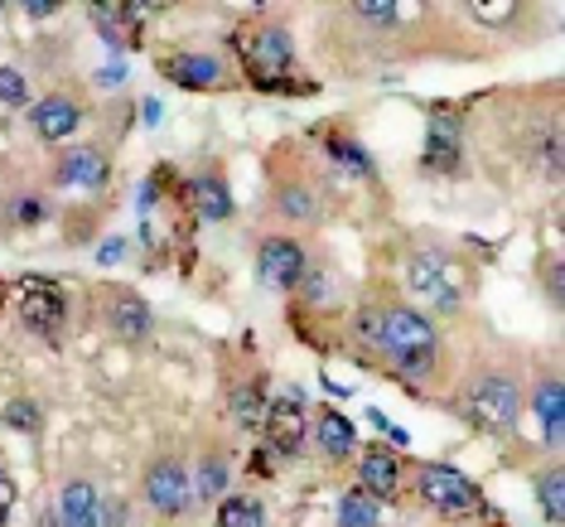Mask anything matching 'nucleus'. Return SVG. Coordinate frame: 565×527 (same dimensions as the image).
Masks as SVG:
<instances>
[{"label": "nucleus", "instance_id": "obj_1", "mask_svg": "<svg viewBox=\"0 0 565 527\" xmlns=\"http://www.w3.org/2000/svg\"><path fill=\"white\" fill-rule=\"evenodd\" d=\"M377 344L396 358V368L406 372H426L435 368V325L426 315H416L411 305H392L377 315Z\"/></svg>", "mask_w": 565, "mask_h": 527}, {"label": "nucleus", "instance_id": "obj_2", "mask_svg": "<svg viewBox=\"0 0 565 527\" xmlns=\"http://www.w3.org/2000/svg\"><path fill=\"white\" fill-rule=\"evenodd\" d=\"M465 417L479 431H493V435L512 431L518 426V417H522L518 378H512V372H483V378L469 388V397H465Z\"/></svg>", "mask_w": 565, "mask_h": 527}, {"label": "nucleus", "instance_id": "obj_3", "mask_svg": "<svg viewBox=\"0 0 565 527\" xmlns=\"http://www.w3.org/2000/svg\"><path fill=\"white\" fill-rule=\"evenodd\" d=\"M406 281L435 310H459V301H465V291H469V272L449 252H416L406 266Z\"/></svg>", "mask_w": 565, "mask_h": 527}, {"label": "nucleus", "instance_id": "obj_4", "mask_svg": "<svg viewBox=\"0 0 565 527\" xmlns=\"http://www.w3.org/2000/svg\"><path fill=\"white\" fill-rule=\"evenodd\" d=\"M416 484H420V498H426L435 513H445V518H465V513L479 508L473 484L459 470H449V465H420Z\"/></svg>", "mask_w": 565, "mask_h": 527}, {"label": "nucleus", "instance_id": "obj_5", "mask_svg": "<svg viewBox=\"0 0 565 527\" xmlns=\"http://www.w3.org/2000/svg\"><path fill=\"white\" fill-rule=\"evenodd\" d=\"M305 272H310V252L295 238H266L256 247V276H262V286L290 291V286H300Z\"/></svg>", "mask_w": 565, "mask_h": 527}, {"label": "nucleus", "instance_id": "obj_6", "mask_svg": "<svg viewBox=\"0 0 565 527\" xmlns=\"http://www.w3.org/2000/svg\"><path fill=\"white\" fill-rule=\"evenodd\" d=\"M15 310L20 325L34 334H54L63 325V291L49 276H24L15 286Z\"/></svg>", "mask_w": 565, "mask_h": 527}, {"label": "nucleus", "instance_id": "obj_7", "mask_svg": "<svg viewBox=\"0 0 565 527\" xmlns=\"http://www.w3.org/2000/svg\"><path fill=\"white\" fill-rule=\"evenodd\" d=\"M146 498L160 513H184L194 504V474L184 470V460L160 455L156 465H146Z\"/></svg>", "mask_w": 565, "mask_h": 527}, {"label": "nucleus", "instance_id": "obj_8", "mask_svg": "<svg viewBox=\"0 0 565 527\" xmlns=\"http://www.w3.org/2000/svg\"><path fill=\"white\" fill-rule=\"evenodd\" d=\"M54 179L63 189H102L111 179V165L97 146H68L54 165Z\"/></svg>", "mask_w": 565, "mask_h": 527}, {"label": "nucleus", "instance_id": "obj_9", "mask_svg": "<svg viewBox=\"0 0 565 527\" xmlns=\"http://www.w3.org/2000/svg\"><path fill=\"white\" fill-rule=\"evenodd\" d=\"M266 441L276 445V455H300L305 445V397L295 402V397H280V402L266 407Z\"/></svg>", "mask_w": 565, "mask_h": 527}, {"label": "nucleus", "instance_id": "obj_10", "mask_svg": "<svg viewBox=\"0 0 565 527\" xmlns=\"http://www.w3.org/2000/svg\"><path fill=\"white\" fill-rule=\"evenodd\" d=\"M107 325H111V334L140 344V339H150V329H156V315H150V305L140 301L136 291L121 286V291L107 295Z\"/></svg>", "mask_w": 565, "mask_h": 527}, {"label": "nucleus", "instance_id": "obj_11", "mask_svg": "<svg viewBox=\"0 0 565 527\" xmlns=\"http://www.w3.org/2000/svg\"><path fill=\"white\" fill-rule=\"evenodd\" d=\"M30 122H34V136L58 146V140H68L83 126V112H78V102H68V97H40L30 107Z\"/></svg>", "mask_w": 565, "mask_h": 527}, {"label": "nucleus", "instance_id": "obj_12", "mask_svg": "<svg viewBox=\"0 0 565 527\" xmlns=\"http://www.w3.org/2000/svg\"><path fill=\"white\" fill-rule=\"evenodd\" d=\"M290 63H295L290 34L276 30V24H266V30L252 40V73H256V83H276L280 73L290 68Z\"/></svg>", "mask_w": 565, "mask_h": 527}, {"label": "nucleus", "instance_id": "obj_13", "mask_svg": "<svg viewBox=\"0 0 565 527\" xmlns=\"http://www.w3.org/2000/svg\"><path fill=\"white\" fill-rule=\"evenodd\" d=\"M58 527H102V498L87 479H68L58 494Z\"/></svg>", "mask_w": 565, "mask_h": 527}, {"label": "nucleus", "instance_id": "obj_14", "mask_svg": "<svg viewBox=\"0 0 565 527\" xmlns=\"http://www.w3.org/2000/svg\"><path fill=\"white\" fill-rule=\"evenodd\" d=\"M160 68H164V78L179 83V87H189V93L223 83V63H217L213 54H174V59H164Z\"/></svg>", "mask_w": 565, "mask_h": 527}, {"label": "nucleus", "instance_id": "obj_15", "mask_svg": "<svg viewBox=\"0 0 565 527\" xmlns=\"http://www.w3.org/2000/svg\"><path fill=\"white\" fill-rule=\"evenodd\" d=\"M396 479H402V465H396V455H392V450H382V445H372L367 455H363V465H358V488L382 504V498L396 494Z\"/></svg>", "mask_w": 565, "mask_h": 527}, {"label": "nucleus", "instance_id": "obj_16", "mask_svg": "<svg viewBox=\"0 0 565 527\" xmlns=\"http://www.w3.org/2000/svg\"><path fill=\"white\" fill-rule=\"evenodd\" d=\"M189 199H194L203 223H223V218L233 213V194H227V185L217 175H199L194 185H189Z\"/></svg>", "mask_w": 565, "mask_h": 527}, {"label": "nucleus", "instance_id": "obj_17", "mask_svg": "<svg viewBox=\"0 0 565 527\" xmlns=\"http://www.w3.org/2000/svg\"><path fill=\"white\" fill-rule=\"evenodd\" d=\"M319 450H324L329 460H349L353 455V441H358V431H353V421L349 417H339V411H324L319 417Z\"/></svg>", "mask_w": 565, "mask_h": 527}, {"label": "nucleus", "instance_id": "obj_18", "mask_svg": "<svg viewBox=\"0 0 565 527\" xmlns=\"http://www.w3.org/2000/svg\"><path fill=\"white\" fill-rule=\"evenodd\" d=\"M339 527H382V504L363 488H349L339 498Z\"/></svg>", "mask_w": 565, "mask_h": 527}, {"label": "nucleus", "instance_id": "obj_19", "mask_svg": "<svg viewBox=\"0 0 565 527\" xmlns=\"http://www.w3.org/2000/svg\"><path fill=\"white\" fill-rule=\"evenodd\" d=\"M276 209L286 213L290 223H315V218H319V199H315L310 185H286L276 194Z\"/></svg>", "mask_w": 565, "mask_h": 527}, {"label": "nucleus", "instance_id": "obj_20", "mask_svg": "<svg viewBox=\"0 0 565 527\" xmlns=\"http://www.w3.org/2000/svg\"><path fill=\"white\" fill-rule=\"evenodd\" d=\"M455 160H459V126L435 122V126H430V150H426V165H435V170H455Z\"/></svg>", "mask_w": 565, "mask_h": 527}, {"label": "nucleus", "instance_id": "obj_21", "mask_svg": "<svg viewBox=\"0 0 565 527\" xmlns=\"http://www.w3.org/2000/svg\"><path fill=\"white\" fill-rule=\"evenodd\" d=\"M536 498H542V513L551 527L565 523V470H546L542 479H536Z\"/></svg>", "mask_w": 565, "mask_h": 527}, {"label": "nucleus", "instance_id": "obj_22", "mask_svg": "<svg viewBox=\"0 0 565 527\" xmlns=\"http://www.w3.org/2000/svg\"><path fill=\"white\" fill-rule=\"evenodd\" d=\"M217 527H266V508L256 498L237 494V498H223V513H217Z\"/></svg>", "mask_w": 565, "mask_h": 527}, {"label": "nucleus", "instance_id": "obj_23", "mask_svg": "<svg viewBox=\"0 0 565 527\" xmlns=\"http://www.w3.org/2000/svg\"><path fill=\"white\" fill-rule=\"evenodd\" d=\"M532 407H536V417L546 421V441H551V445H561V382H556V378H546V382H542V392L532 397Z\"/></svg>", "mask_w": 565, "mask_h": 527}, {"label": "nucleus", "instance_id": "obj_24", "mask_svg": "<svg viewBox=\"0 0 565 527\" xmlns=\"http://www.w3.org/2000/svg\"><path fill=\"white\" fill-rule=\"evenodd\" d=\"M194 479H199V484H194V488H199V498H209V504H213V498H223V488H227V465L209 450Z\"/></svg>", "mask_w": 565, "mask_h": 527}, {"label": "nucleus", "instance_id": "obj_25", "mask_svg": "<svg viewBox=\"0 0 565 527\" xmlns=\"http://www.w3.org/2000/svg\"><path fill=\"white\" fill-rule=\"evenodd\" d=\"M233 417H237V426L262 431V421H266V402H262V392H256V388H242V392L233 397Z\"/></svg>", "mask_w": 565, "mask_h": 527}, {"label": "nucleus", "instance_id": "obj_26", "mask_svg": "<svg viewBox=\"0 0 565 527\" xmlns=\"http://www.w3.org/2000/svg\"><path fill=\"white\" fill-rule=\"evenodd\" d=\"M329 150H333V160H339V165H349V175H358V179H367V175H372L367 150H363V146H353L349 136H333V140H329Z\"/></svg>", "mask_w": 565, "mask_h": 527}, {"label": "nucleus", "instance_id": "obj_27", "mask_svg": "<svg viewBox=\"0 0 565 527\" xmlns=\"http://www.w3.org/2000/svg\"><path fill=\"white\" fill-rule=\"evenodd\" d=\"M0 102L6 107H24L30 102V83H24L20 68H0Z\"/></svg>", "mask_w": 565, "mask_h": 527}, {"label": "nucleus", "instance_id": "obj_28", "mask_svg": "<svg viewBox=\"0 0 565 527\" xmlns=\"http://www.w3.org/2000/svg\"><path fill=\"white\" fill-rule=\"evenodd\" d=\"M353 15L363 20V24H382V30H392L402 10H396L392 0H382V6H372V0H358V6H353Z\"/></svg>", "mask_w": 565, "mask_h": 527}, {"label": "nucleus", "instance_id": "obj_29", "mask_svg": "<svg viewBox=\"0 0 565 527\" xmlns=\"http://www.w3.org/2000/svg\"><path fill=\"white\" fill-rule=\"evenodd\" d=\"M6 421H10V426H20V431H40V407L10 402V407H6Z\"/></svg>", "mask_w": 565, "mask_h": 527}, {"label": "nucleus", "instance_id": "obj_30", "mask_svg": "<svg viewBox=\"0 0 565 527\" xmlns=\"http://www.w3.org/2000/svg\"><path fill=\"white\" fill-rule=\"evenodd\" d=\"M15 223H44V199H15Z\"/></svg>", "mask_w": 565, "mask_h": 527}, {"label": "nucleus", "instance_id": "obj_31", "mask_svg": "<svg viewBox=\"0 0 565 527\" xmlns=\"http://www.w3.org/2000/svg\"><path fill=\"white\" fill-rule=\"evenodd\" d=\"M121 247H126V242H121V238H111L107 247L97 252V262H102V266H117V262H121Z\"/></svg>", "mask_w": 565, "mask_h": 527}, {"label": "nucleus", "instance_id": "obj_32", "mask_svg": "<svg viewBox=\"0 0 565 527\" xmlns=\"http://www.w3.org/2000/svg\"><path fill=\"white\" fill-rule=\"evenodd\" d=\"M54 0H24V15H34V20H44V15H54Z\"/></svg>", "mask_w": 565, "mask_h": 527}, {"label": "nucleus", "instance_id": "obj_33", "mask_svg": "<svg viewBox=\"0 0 565 527\" xmlns=\"http://www.w3.org/2000/svg\"><path fill=\"white\" fill-rule=\"evenodd\" d=\"M97 83H121V63H117V68H102Z\"/></svg>", "mask_w": 565, "mask_h": 527}]
</instances>
